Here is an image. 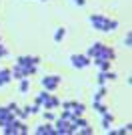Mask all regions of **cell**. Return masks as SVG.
<instances>
[{"label":"cell","mask_w":132,"mask_h":135,"mask_svg":"<svg viewBox=\"0 0 132 135\" xmlns=\"http://www.w3.org/2000/svg\"><path fill=\"white\" fill-rule=\"evenodd\" d=\"M28 89H30V79H28V77H22L20 85H18V91H20V93H28Z\"/></svg>","instance_id":"8fae6325"},{"label":"cell","mask_w":132,"mask_h":135,"mask_svg":"<svg viewBox=\"0 0 132 135\" xmlns=\"http://www.w3.org/2000/svg\"><path fill=\"white\" fill-rule=\"evenodd\" d=\"M114 79H116V73H112V71H100L98 77H96V81H98L100 87L106 85V81H114Z\"/></svg>","instance_id":"277c9868"},{"label":"cell","mask_w":132,"mask_h":135,"mask_svg":"<svg viewBox=\"0 0 132 135\" xmlns=\"http://www.w3.org/2000/svg\"><path fill=\"white\" fill-rule=\"evenodd\" d=\"M58 85H60V77H58V75H48V77L42 79V87L46 91H50V93L58 89Z\"/></svg>","instance_id":"6da1fadb"},{"label":"cell","mask_w":132,"mask_h":135,"mask_svg":"<svg viewBox=\"0 0 132 135\" xmlns=\"http://www.w3.org/2000/svg\"><path fill=\"white\" fill-rule=\"evenodd\" d=\"M16 133H28L26 123H24V121H20V119H18V123H16Z\"/></svg>","instance_id":"2e32d148"},{"label":"cell","mask_w":132,"mask_h":135,"mask_svg":"<svg viewBox=\"0 0 132 135\" xmlns=\"http://www.w3.org/2000/svg\"><path fill=\"white\" fill-rule=\"evenodd\" d=\"M114 28H118V20H106V28H104V32H110V30H114Z\"/></svg>","instance_id":"9a60e30c"},{"label":"cell","mask_w":132,"mask_h":135,"mask_svg":"<svg viewBox=\"0 0 132 135\" xmlns=\"http://www.w3.org/2000/svg\"><path fill=\"white\" fill-rule=\"evenodd\" d=\"M6 109H8L10 113H14V115H16V113H18V109H20V107H18L16 103H8V105H6Z\"/></svg>","instance_id":"d6986e66"},{"label":"cell","mask_w":132,"mask_h":135,"mask_svg":"<svg viewBox=\"0 0 132 135\" xmlns=\"http://www.w3.org/2000/svg\"><path fill=\"white\" fill-rule=\"evenodd\" d=\"M12 81V71L10 69H0V87H4Z\"/></svg>","instance_id":"8992f818"},{"label":"cell","mask_w":132,"mask_h":135,"mask_svg":"<svg viewBox=\"0 0 132 135\" xmlns=\"http://www.w3.org/2000/svg\"><path fill=\"white\" fill-rule=\"evenodd\" d=\"M92 107H94V111H98L100 115L108 111V109H106V105H102V101H92Z\"/></svg>","instance_id":"5bb4252c"},{"label":"cell","mask_w":132,"mask_h":135,"mask_svg":"<svg viewBox=\"0 0 132 135\" xmlns=\"http://www.w3.org/2000/svg\"><path fill=\"white\" fill-rule=\"evenodd\" d=\"M64 34H66L64 28H56V32H54V40H56V42H60V40L64 38Z\"/></svg>","instance_id":"ac0fdd59"},{"label":"cell","mask_w":132,"mask_h":135,"mask_svg":"<svg viewBox=\"0 0 132 135\" xmlns=\"http://www.w3.org/2000/svg\"><path fill=\"white\" fill-rule=\"evenodd\" d=\"M44 119H46L48 123H52V121L56 119V115L52 113V109H44Z\"/></svg>","instance_id":"e0dca14e"},{"label":"cell","mask_w":132,"mask_h":135,"mask_svg":"<svg viewBox=\"0 0 132 135\" xmlns=\"http://www.w3.org/2000/svg\"><path fill=\"white\" fill-rule=\"evenodd\" d=\"M34 133H38V135H56V131H54V125L46 123V125H38V127L34 129Z\"/></svg>","instance_id":"5b68a950"},{"label":"cell","mask_w":132,"mask_h":135,"mask_svg":"<svg viewBox=\"0 0 132 135\" xmlns=\"http://www.w3.org/2000/svg\"><path fill=\"white\" fill-rule=\"evenodd\" d=\"M28 109H30V115H34V113H40V109H42V107H40L38 103H34L32 107H30V105H28Z\"/></svg>","instance_id":"ffe728a7"},{"label":"cell","mask_w":132,"mask_h":135,"mask_svg":"<svg viewBox=\"0 0 132 135\" xmlns=\"http://www.w3.org/2000/svg\"><path fill=\"white\" fill-rule=\"evenodd\" d=\"M110 62L112 61H106V59H94V65H96L100 71H110Z\"/></svg>","instance_id":"30bf717a"},{"label":"cell","mask_w":132,"mask_h":135,"mask_svg":"<svg viewBox=\"0 0 132 135\" xmlns=\"http://www.w3.org/2000/svg\"><path fill=\"white\" fill-rule=\"evenodd\" d=\"M84 103H78V101H72V109H70V113L72 115H74V117H80V115H82L84 113Z\"/></svg>","instance_id":"52a82bcc"},{"label":"cell","mask_w":132,"mask_h":135,"mask_svg":"<svg viewBox=\"0 0 132 135\" xmlns=\"http://www.w3.org/2000/svg\"><path fill=\"white\" fill-rule=\"evenodd\" d=\"M74 4H78V6H84V4H86V0H74Z\"/></svg>","instance_id":"603a6c76"},{"label":"cell","mask_w":132,"mask_h":135,"mask_svg":"<svg viewBox=\"0 0 132 135\" xmlns=\"http://www.w3.org/2000/svg\"><path fill=\"white\" fill-rule=\"evenodd\" d=\"M106 20H108V18L102 16V14H92V16H90V24H92L96 30H102V32H104V28H106Z\"/></svg>","instance_id":"3957f363"},{"label":"cell","mask_w":132,"mask_h":135,"mask_svg":"<svg viewBox=\"0 0 132 135\" xmlns=\"http://www.w3.org/2000/svg\"><path fill=\"white\" fill-rule=\"evenodd\" d=\"M16 117L20 119V121H24V119H28V117H30V109H28V105H26V107H24V109H18Z\"/></svg>","instance_id":"7c38bea8"},{"label":"cell","mask_w":132,"mask_h":135,"mask_svg":"<svg viewBox=\"0 0 132 135\" xmlns=\"http://www.w3.org/2000/svg\"><path fill=\"white\" fill-rule=\"evenodd\" d=\"M124 45H126V46H130V45H132V34H130V32L126 34V38H124Z\"/></svg>","instance_id":"7402d4cb"},{"label":"cell","mask_w":132,"mask_h":135,"mask_svg":"<svg viewBox=\"0 0 132 135\" xmlns=\"http://www.w3.org/2000/svg\"><path fill=\"white\" fill-rule=\"evenodd\" d=\"M62 109L70 111V109H72V101H64V103H62Z\"/></svg>","instance_id":"44dd1931"},{"label":"cell","mask_w":132,"mask_h":135,"mask_svg":"<svg viewBox=\"0 0 132 135\" xmlns=\"http://www.w3.org/2000/svg\"><path fill=\"white\" fill-rule=\"evenodd\" d=\"M70 62H72V67H76V69H84V67H88V65L92 62V59H88L86 55H72Z\"/></svg>","instance_id":"7a4b0ae2"},{"label":"cell","mask_w":132,"mask_h":135,"mask_svg":"<svg viewBox=\"0 0 132 135\" xmlns=\"http://www.w3.org/2000/svg\"><path fill=\"white\" fill-rule=\"evenodd\" d=\"M106 97V89H104V85H102V87H100L98 91H96V93H94V97H92V101H102V99H104Z\"/></svg>","instance_id":"4fadbf2b"},{"label":"cell","mask_w":132,"mask_h":135,"mask_svg":"<svg viewBox=\"0 0 132 135\" xmlns=\"http://www.w3.org/2000/svg\"><path fill=\"white\" fill-rule=\"evenodd\" d=\"M48 99H50V91H46V89H44V91H40L38 95H36V99H34V103H38L40 107H42V105H44V103H46V101H48Z\"/></svg>","instance_id":"ba28073f"},{"label":"cell","mask_w":132,"mask_h":135,"mask_svg":"<svg viewBox=\"0 0 132 135\" xmlns=\"http://www.w3.org/2000/svg\"><path fill=\"white\" fill-rule=\"evenodd\" d=\"M56 107H60V101H58V97H54V95H50V99L42 105V109H56Z\"/></svg>","instance_id":"9c48e42d"}]
</instances>
